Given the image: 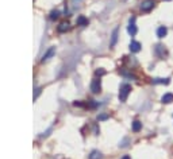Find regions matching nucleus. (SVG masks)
Listing matches in <instances>:
<instances>
[{"label":"nucleus","instance_id":"nucleus-1","mask_svg":"<svg viewBox=\"0 0 173 159\" xmlns=\"http://www.w3.org/2000/svg\"><path fill=\"white\" fill-rule=\"evenodd\" d=\"M131 92V85L129 84H122L120 85V90H119V100L122 103H124L126 100H127L129 95Z\"/></svg>","mask_w":173,"mask_h":159},{"label":"nucleus","instance_id":"nucleus-2","mask_svg":"<svg viewBox=\"0 0 173 159\" xmlns=\"http://www.w3.org/2000/svg\"><path fill=\"white\" fill-rule=\"evenodd\" d=\"M154 8V0H143L141 4V11L143 12H150Z\"/></svg>","mask_w":173,"mask_h":159},{"label":"nucleus","instance_id":"nucleus-3","mask_svg":"<svg viewBox=\"0 0 173 159\" xmlns=\"http://www.w3.org/2000/svg\"><path fill=\"white\" fill-rule=\"evenodd\" d=\"M100 89H102V82H100V78H95L92 80L91 82V90L93 93H99Z\"/></svg>","mask_w":173,"mask_h":159},{"label":"nucleus","instance_id":"nucleus-4","mask_svg":"<svg viewBox=\"0 0 173 159\" xmlns=\"http://www.w3.org/2000/svg\"><path fill=\"white\" fill-rule=\"evenodd\" d=\"M154 53H155V55L158 57V58L164 60V57L166 55V50H165V47H164L162 45H155V47H154Z\"/></svg>","mask_w":173,"mask_h":159},{"label":"nucleus","instance_id":"nucleus-5","mask_svg":"<svg viewBox=\"0 0 173 159\" xmlns=\"http://www.w3.org/2000/svg\"><path fill=\"white\" fill-rule=\"evenodd\" d=\"M127 31L131 36H134L137 34V26H135V18H130V22H129V27H127Z\"/></svg>","mask_w":173,"mask_h":159},{"label":"nucleus","instance_id":"nucleus-6","mask_svg":"<svg viewBox=\"0 0 173 159\" xmlns=\"http://www.w3.org/2000/svg\"><path fill=\"white\" fill-rule=\"evenodd\" d=\"M118 34H119V27H115L114 28L112 34H111V41H109V46L114 47L118 42Z\"/></svg>","mask_w":173,"mask_h":159},{"label":"nucleus","instance_id":"nucleus-7","mask_svg":"<svg viewBox=\"0 0 173 159\" xmlns=\"http://www.w3.org/2000/svg\"><path fill=\"white\" fill-rule=\"evenodd\" d=\"M54 54H56V47H50V49L42 55V60H41V61H42V62H46V61H49L50 58L54 55Z\"/></svg>","mask_w":173,"mask_h":159},{"label":"nucleus","instance_id":"nucleus-8","mask_svg":"<svg viewBox=\"0 0 173 159\" xmlns=\"http://www.w3.org/2000/svg\"><path fill=\"white\" fill-rule=\"evenodd\" d=\"M130 50L133 53H138L139 50H141V43L137 42V41H131L130 43Z\"/></svg>","mask_w":173,"mask_h":159},{"label":"nucleus","instance_id":"nucleus-9","mask_svg":"<svg viewBox=\"0 0 173 159\" xmlns=\"http://www.w3.org/2000/svg\"><path fill=\"white\" fill-rule=\"evenodd\" d=\"M172 101H173V93H165L161 97V103H164V104H169Z\"/></svg>","mask_w":173,"mask_h":159},{"label":"nucleus","instance_id":"nucleus-10","mask_svg":"<svg viewBox=\"0 0 173 159\" xmlns=\"http://www.w3.org/2000/svg\"><path fill=\"white\" fill-rule=\"evenodd\" d=\"M166 34H168V28H166L165 26L158 27V30H157V36H158V38H164V36H166Z\"/></svg>","mask_w":173,"mask_h":159},{"label":"nucleus","instance_id":"nucleus-11","mask_svg":"<svg viewBox=\"0 0 173 159\" xmlns=\"http://www.w3.org/2000/svg\"><path fill=\"white\" fill-rule=\"evenodd\" d=\"M89 159H103L102 152L97 151V150H93V151L89 154Z\"/></svg>","mask_w":173,"mask_h":159},{"label":"nucleus","instance_id":"nucleus-12","mask_svg":"<svg viewBox=\"0 0 173 159\" xmlns=\"http://www.w3.org/2000/svg\"><path fill=\"white\" fill-rule=\"evenodd\" d=\"M153 84H164V85H168L170 82V80L169 78H154V80H153Z\"/></svg>","mask_w":173,"mask_h":159},{"label":"nucleus","instance_id":"nucleus-13","mask_svg":"<svg viewBox=\"0 0 173 159\" xmlns=\"http://www.w3.org/2000/svg\"><path fill=\"white\" fill-rule=\"evenodd\" d=\"M88 19L85 18V16H78L77 18V25L78 26H88Z\"/></svg>","mask_w":173,"mask_h":159},{"label":"nucleus","instance_id":"nucleus-14","mask_svg":"<svg viewBox=\"0 0 173 159\" xmlns=\"http://www.w3.org/2000/svg\"><path fill=\"white\" fill-rule=\"evenodd\" d=\"M69 30V23L68 22H64V23H61L60 26H58V31L60 32H65Z\"/></svg>","mask_w":173,"mask_h":159},{"label":"nucleus","instance_id":"nucleus-15","mask_svg":"<svg viewBox=\"0 0 173 159\" xmlns=\"http://www.w3.org/2000/svg\"><path fill=\"white\" fill-rule=\"evenodd\" d=\"M141 128H142V123L139 120H135L134 123H133V131L134 132L141 131Z\"/></svg>","mask_w":173,"mask_h":159},{"label":"nucleus","instance_id":"nucleus-16","mask_svg":"<svg viewBox=\"0 0 173 159\" xmlns=\"http://www.w3.org/2000/svg\"><path fill=\"white\" fill-rule=\"evenodd\" d=\"M58 16H60V12H58V11H53V12L50 14V19H52V20H54V19H57V18H58Z\"/></svg>","mask_w":173,"mask_h":159},{"label":"nucleus","instance_id":"nucleus-17","mask_svg":"<svg viewBox=\"0 0 173 159\" xmlns=\"http://www.w3.org/2000/svg\"><path fill=\"white\" fill-rule=\"evenodd\" d=\"M104 73H106V71L103 70V69H99V70H96V76H103Z\"/></svg>","mask_w":173,"mask_h":159},{"label":"nucleus","instance_id":"nucleus-18","mask_svg":"<svg viewBox=\"0 0 173 159\" xmlns=\"http://www.w3.org/2000/svg\"><path fill=\"white\" fill-rule=\"evenodd\" d=\"M107 117H108V115H100V116L97 117V120H106Z\"/></svg>","mask_w":173,"mask_h":159},{"label":"nucleus","instance_id":"nucleus-19","mask_svg":"<svg viewBox=\"0 0 173 159\" xmlns=\"http://www.w3.org/2000/svg\"><path fill=\"white\" fill-rule=\"evenodd\" d=\"M39 93H41V89H39V88H35V95H34V100H35L37 97H38Z\"/></svg>","mask_w":173,"mask_h":159},{"label":"nucleus","instance_id":"nucleus-20","mask_svg":"<svg viewBox=\"0 0 173 159\" xmlns=\"http://www.w3.org/2000/svg\"><path fill=\"white\" fill-rule=\"evenodd\" d=\"M122 159H131V158L129 155H124V156H122Z\"/></svg>","mask_w":173,"mask_h":159},{"label":"nucleus","instance_id":"nucleus-21","mask_svg":"<svg viewBox=\"0 0 173 159\" xmlns=\"http://www.w3.org/2000/svg\"><path fill=\"white\" fill-rule=\"evenodd\" d=\"M165 1H170V0H165Z\"/></svg>","mask_w":173,"mask_h":159}]
</instances>
